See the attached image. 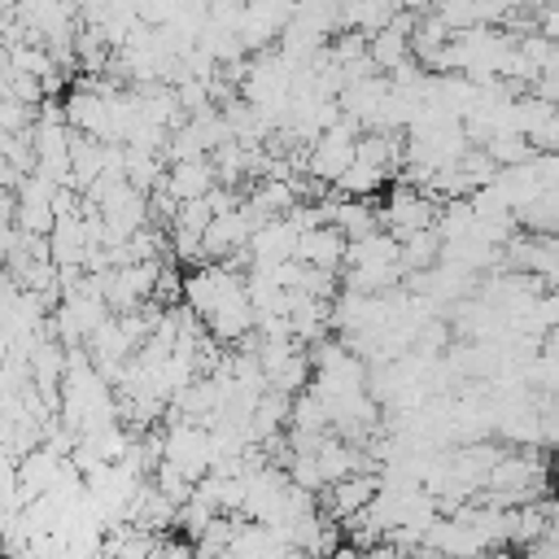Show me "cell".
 <instances>
[{
    "label": "cell",
    "instance_id": "1",
    "mask_svg": "<svg viewBox=\"0 0 559 559\" xmlns=\"http://www.w3.org/2000/svg\"><path fill=\"white\" fill-rule=\"evenodd\" d=\"M537 35L559 48V0H546V4L537 9Z\"/></svg>",
    "mask_w": 559,
    "mask_h": 559
}]
</instances>
